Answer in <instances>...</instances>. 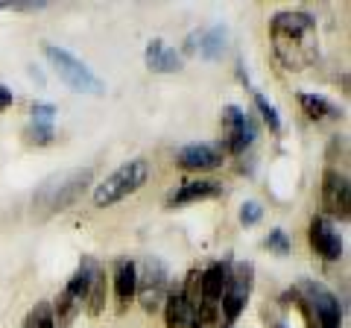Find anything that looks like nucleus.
Instances as JSON below:
<instances>
[{"label":"nucleus","instance_id":"ddd939ff","mask_svg":"<svg viewBox=\"0 0 351 328\" xmlns=\"http://www.w3.org/2000/svg\"><path fill=\"white\" fill-rule=\"evenodd\" d=\"M226 288H228V270L223 264H211V267L202 272V302L219 305Z\"/></svg>","mask_w":351,"mask_h":328},{"label":"nucleus","instance_id":"393cba45","mask_svg":"<svg viewBox=\"0 0 351 328\" xmlns=\"http://www.w3.org/2000/svg\"><path fill=\"white\" fill-rule=\"evenodd\" d=\"M267 246L272 249V253H278V255H287V253H290V237H287V232H281V229L269 232Z\"/></svg>","mask_w":351,"mask_h":328},{"label":"nucleus","instance_id":"7ed1b4c3","mask_svg":"<svg viewBox=\"0 0 351 328\" xmlns=\"http://www.w3.org/2000/svg\"><path fill=\"white\" fill-rule=\"evenodd\" d=\"M91 176H94L91 167L64 173V176H53L38 188L32 202H36L41 211H62V209H68V205H73L76 200H80L82 191L91 185Z\"/></svg>","mask_w":351,"mask_h":328},{"label":"nucleus","instance_id":"bb28decb","mask_svg":"<svg viewBox=\"0 0 351 328\" xmlns=\"http://www.w3.org/2000/svg\"><path fill=\"white\" fill-rule=\"evenodd\" d=\"M12 103H15L12 91H9V89H3V85H0V112H3V108H9Z\"/></svg>","mask_w":351,"mask_h":328},{"label":"nucleus","instance_id":"f257e3e1","mask_svg":"<svg viewBox=\"0 0 351 328\" xmlns=\"http://www.w3.org/2000/svg\"><path fill=\"white\" fill-rule=\"evenodd\" d=\"M269 32L276 41L278 56L284 65H290L293 71H302L304 65L316 59V24L311 15L304 12H281L269 21Z\"/></svg>","mask_w":351,"mask_h":328},{"label":"nucleus","instance_id":"39448f33","mask_svg":"<svg viewBox=\"0 0 351 328\" xmlns=\"http://www.w3.org/2000/svg\"><path fill=\"white\" fill-rule=\"evenodd\" d=\"M167 284H170V276H167V267L161 261L149 258L144 264V272L138 276V288L141 290V305H144L147 314H156L164 308V299H167Z\"/></svg>","mask_w":351,"mask_h":328},{"label":"nucleus","instance_id":"4be33fe9","mask_svg":"<svg viewBox=\"0 0 351 328\" xmlns=\"http://www.w3.org/2000/svg\"><path fill=\"white\" fill-rule=\"evenodd\" d=\"M27 328H56V320H53L50 302H38V305H36V311L27 316Z\"/></svg>","mask_w":351,"mask_h":328},{"label":"nucleus","instance_id":"1a4fd4ad","mask_svg":"<svg viewBox=\"0 0 351 328\" xmlns=\"http://www.w3.org/2000/svg\"><path fill=\"white\" fill-rule=\"evenodd\" d=\"M226 150L217 144H191L176 152V164L182 170H217L223 164Z\"/></svg>","mask_w":351,"mask_h":328},{"label":"nucleus","instance_id":"a878e982","mask_svg":"<svg viewBox=\"0 0 351 328\" xmlns=\"http://www.w3.org/2000/svg\"><path fill=\"white\" fill-rule=\"evenodd\" d=\"M261 217H263V209L258 202H243V209H240V223H243V226H255Z\"/></svg>","mask_w":351,"mask_h":328},{"label":"nucleus","instance_id":"9b49d317","mask_svg":"<svg viewBox=\"0 0 351 328\" xmlns=\"http://www.w3.org/2000/svg\"><path fill=\"white\" fill-rule=\"evenodd\" d=\"M147 68L152 73H176V71H182V56L176 50H170L164 41H149L147 45Z\"/></svg>","mask_w":351,"mask_h":328},{"label":"nucleus","instance_id":"6ab92c4d","mask_svg":"<svg viewBox=\"0 0 351 328\" xmlns=\"http://www.w3.org/2000/svg\"><path fill=\"white\" fill-rule=\"evenodd\" d=\"M219 308H223V320H226V328H228V325H232L237 316H240V311L246 308V296L226 290V293H223V299H219Z\"/></svg>","mask_w":351,"mask_h":328},{"label":"nucleus","instance_id":"b1692460","mask_svg":"<svg viewBox=\"0 0 351 328\" xmlns=\"http://www.w3.org/2000/svg\"><path fill=\"white\" fill-rule=\"evenodd\" d=\"M53 120H56V106H47V103L32 106V124L36 126H53Z\"/></svg>","mask_w":351,"mask_h":328},{"label":"nucleus","instance_id":"f3484780","mask_svg":"<svg viewBox=\"0 0 351 328\" xmlns=\"http://www.w3.org/2000/svg\"><path fill=\"white\" fill-rule=\"evenodd\" d=\"M299 103L304 108V115L311 120H325V117H339V108L331 106L325 97H313V94H299Z\"/></svg>","mask_w":351,"mask_h":328},{"label":"nucleus","instance_id":"9d476101","mask_svg":"<svg viewBox=\"0 0 351 328\" xmlns=\"http://www.w3.org/2000/svg\"><path fill=\"white\" fill-rule=\"evenodd\" d=\"M311 246L325 261H339V255H343V240H339V235L322 217H313V223H311Z\"/></svg>","mask_w":351,"mask_h":328},{"label":"nucleus","instance_id":"f8f14e48","mask_svg":"<svg viewBox=\"0 0 351 328\" xmlns=\"http://www.w3.org/2000/svg\"><path fill=\"white\" fill-rule=\"evenodd\" d=\"M223 194V185L217 182H184L179 191L170 196V205H184V202H199V200H214Z\"/></svg>","mask_w":351,"mask_h":328},{"label":"nucleus","instance_id":"dca6fc26","mask_svg":"<svg viewBox=\"0 0 351 328\" xmlns=\"http://www.w3.org/2000/svg\"><path fill=\"white\" fill-rule=\"evenodd\" d=\"M193 316V308L188 305V299L182 293H167L164 299V320H167V328H188Z\"/></svg>","mask_w":351,"mask_h":328},{"label":"nucleus","instance_id":"2eb2a0df","mask_svg":"<svg viewBox=\"0 0 351 328\" xmlns=\"http://www.w3.org/2000/svg\"><path fill=\"white\" fill-rule=\"evenodd\" d=\"M226 38H228V30L223 24H214L211 30L199 32V45H196L199 47V56L208 59V62L219 59L226 53Z\"/></svg>","mask_w":351,"mask_h":328},{"label":"nucleus","instance_id":"aec40b11","mask_svg":"<svg viewBox=\"0 0 351 328\" xmlns=\"http://www.w3.org/2000/svg\"><path fill=\"white\" fill-rule=\"evenodd\" d=\"M56 316H59V325H71L73 323V316H76V311H80V302H76L68 290H62L59 296H56Z\"/></svg>","mask_w":351,"mask_h":328},{"label":"nucleus","instance_id":"423d86ee","mask_svg":"<svg viewBox=\"0 0 351 328\" xmlns=\"http://www.w3.org/2000/svg\"><path fill=\"white\" fill-rule=\"evenodd\" d=\"M223 129H226V144H219V147L228 152H243L255 141V120L237 106L223 108Z\"/></svg>","mask_w":351,"mask_h":328},{"label":"nucleus","instance_id":"4468645a","mask_svg":"<svg viewBox=\"0 0 351 328\" xmlns=\"http://www.w3.org/2000/svg\"><path fill=\"white\" fill-rule=\"evenodd\" d=\"M138 288V270L132 261H120L117 270H114V293L120 299V308H126V302H132Z\"/></svg>","mask_w":351,"mask_h":328},{"label":"nucleus","instance_id":"a211bd4d","mask_svg":"<svg viewBox=\"0 0 351 328\" xmlns=\"http://www.w3.org/2000/svg\"><path fill=\"white\" fill-rule=\"evenodd\" d=\"M88 314L91 316H100L103 308H106V276H103V270H97L94 272V279H91V290H88Z\"/></svg>","mask_w":351,"mask_h":328},{"label":"nucleus","instance_id":"20e7f679","mask_svg":"<svg viewBox=\"0 0 351 328\" xmlns=\"http://www.w3.org/2000/svg\"><path fill=\"white\" fill-rule=\"evenodd\" d=\"M44 56L50 59V65L59 73V80L68 85V89L80 91V94H103L106 91V85H103L100 76L88 68L82 59H76L73 53L62 50L56 45H44Z\"/></svg>","mask_w":351,"mask_h":328},{"label":"nucleus","instance_id":"cd10ccee","mask_svg":"<svg viewBox=\"0 0 351 328\" xmlns=\"http://www.w3.org/2000/svg\"><path fill=\"white\" fill-rule=\"evenodd\" d=\"M196 45H199V32H193L188 38V45H184V53H196Z\"/></svg>","mask_w":351,"mask_h":328},{"label":"nucleus","instance_id":"f03ea898","mask_svg":"<svg viewBox=\"0 0 351 328\" xmlns=\"http://www.w3.org/2000/svg\"><path fill=\"white\" fill-rule=\"evenodd\" d=\"M147 179H149V164L144 159H132L126 164H120L112 176L94 188V205L97 209H108V205L126 200L129 194L141 191Z\"/></svg>","mask_w":351,"mask_h":328},{"label":"nucleus","instance_id":"c85d7f7f","mask_svg":"<svg viewBox=\"0 0 351 328\" xmlns=\"http://www.w3.org/2000/svg\"><path fill=\"white\" fill-rule=\"evenodd\" d=\"M272 328H284V325H281V323H276V325H272Z\"/></svg>","mask_w":351,"mask_h":328},{"label":"nucleus","instance_id":"5701e85b","mask_svg":"<svg viewBox=\"0 0 351 328\" xmlns=\"http://www.w3.org/2000/svg\"><path fill=\"white\" fill-rule=\"evenodd\" d=\"M24 138L29 141V144H38V147H47V144H53V138H56V132H53V126H36L32 124L27 132H24Z\"/></svg>","mask_w":351,"mask_h":328},{"label":"nucleus","instance_id":"0eeeda50","mask_svg":"<svg viewBox=\"0 0 351 328\" xmlns=\"http://www.w3.org/2000/svg\"><path fill=\"white\" fill-rule=\"evenodd\" d=\"M295 293L307 302V308L316 311L319 328H339V302L328 288H322V284H316V281H302Z\"/></svg>","mask_w":351,"mask_h":328},{"label":"nucleus","instance_id":"6e6552de","mask_svg":"<svg viewBox=\"0 0 351 328\" xmlns=\"http://www.w3.org/2000/svg\"><path fill=\"white\" fill-rule=\"evenodd\" d=\"M322 209L339 217V220H348V209H351V188H348V179L343 176L339 170L328 167L322 173Z\"/></svg>","mask_w":351,"mask_h":328},{"label":"nucleus","instance_id":"412c9836","mask_svg":"<svg viewBox=\"0 0 351 328\" xmlns=\"http://www.w3.org/2000/svg\"><path fill=\"white\" fill-rule=\"evenodd\" d=\"M255 106H258V112H261V117H263V124L269 126V132H276V135H278V132H281V117H278V108L272 106V103H269L263 94H258V91H255Z\"/></svg>","mask_w":351,"mask_h":328}]
</instances>
